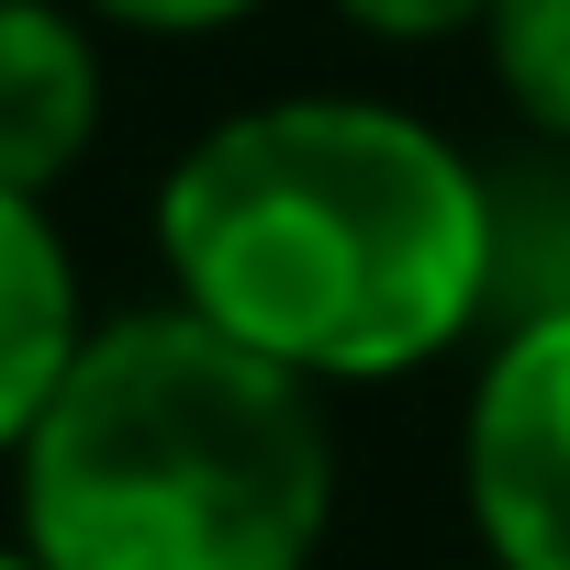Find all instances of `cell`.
Returning a JSON list of instances; mask_svg holds the SVG:
<instances>
[{
    "instance_id": "cell-1",
    "label": "cell",
    "mask_w": 570,
    "mask_h": 570,
    "mask_svg": "<svg viewBox=\"0 0 570 570\" xmlns=\"http://www.w3.org/2000/svg\"><path fill=\"white\" fill-rule=\"evenodd\" d=\"M157 246L179 314L303 381H392L481 336V157L392 101L213 124L157 190Z\"/></svg>"
},
{
    "instance_id": "cell-2",
    "label": "cell",
    "mask_w": 570,
    "mask_h": 570,
    "mask_svg": "<svg viewBox=\"0 0 570 570\" xmlns=\"http://www.w3.org/2000/svg\"><path fill=\"white\" fill-rule=\"evenodd\" d=\"M336 525V425L202 314L101 325L23 436L35 570H314Z\"/></svg>"
},
{
    "instance_id": "cell-3",
    "label": "cell",
    "mask_w": 570,
    "mask_h": 570,
    "mask_svg": "<svg viewBox=\"0 0 570 570\" xmlns=\"http://www.w3.org/2000/svg\"><path fill=\"white\" fill-rule=\"evenodd\" d=\"M459 481L492 570H570V314L492 336L459 425Z\"/></svg>"
},
{
    "instance_id": "cell-4",
    "label": "cell",
    "mask_w": 570,
    "mask_h": 570,
    "mask_svg": "<svg viewBox=\"0 0 570 570\" xmlns=\"http://www.w3.org/2000/svg\"><path fill=\"white\" fill-rule=\"evenodd\" d=\"M101 124V57L79 35V12L57 0H0V190L46 202Z\"/></svg>"
},
{
    "instance_id": "cell-5",
    "label": "cell",
    "mask_w": 570,
    "mask_h": 570,
    "mask_svg": "<svg viewBox=\"0 0 570 570\" xmlns=\"http://www.w3.org/2000/svg\"><path fill=\"white\" fill-rule=\"evenodd\" d=\"M570 314V146L481 157V336Z\"/></svg>"
},
{
    "instance_id": "cell-6",
    "label": "cell",
    "mask_w": 570,
    "mask_h": 570,
    "mask_svg": "<svg viewBox=\"0 0 570 570\" xmlns=\"http://www.w3.org/2000/svg\"><path fill=\"white\" fill-rule=\"evenodd\" d=\"M79 347H90V325H79V268H68L57 224L23 190H0V448L35 436V414L57 403Z\"/></svg>"
},
{
    "instance_id": "cell-7",
    "label": "cell",
    "mask_w": 570,
    "mask_h": 570,
    "mask_svg": "<svg viewBox=\"0 0 570 570\" xmlns=\"http://www.w3.org/2000/svg\"><path fill=\"white\" fill-rule=\"evenodd\" d=\"M481 35H492L503 101H514L548 146H570V0H492Z\"/></svg>"
},
{
    "instance_id": "cell-8",
    "label": "cell",
    "mask_w": 570,
    "mask_h": 570,
    "mask_svg": "<svg viewBox=\"0 0 570 570\" xmlns=\"http://www.w3.org/2000/svg\"><path fill=\"white\" fill-rule=\"evenodd\" d=\"M336 12L358 35H381V46H436V35H470L492 0H336Z\"/></svg>"
},
{
    "instance_id": "cell-9",
    "label": "cell",
    "mask_w": 570,
    "mask_h": 570,
    "mask_svg": "<svg viewBox=\"0 0 570 570\" xmlns=\"http://www.w3.org/2000/svg\"><path fill=\"white\" fill-rule=\"evenodd\" d=\"M101 23H135V35H213L235 12H257V0H90Z\"/></svg>"
},
{
    "instance_id": "cell-10",
    "label": "cell",
    "mask_w": 570,
    "mask_h": 570,
    "mask_svg": "<svg viewBox=\"0 0 570 570\" xmlns=\"http://www.w3.org/2000/svg\"><path fill=\"white\" fill-rule=\"evenodd\" d=\"M0 570H35V548H0Z\"/></svg>"
}]
</instances>
